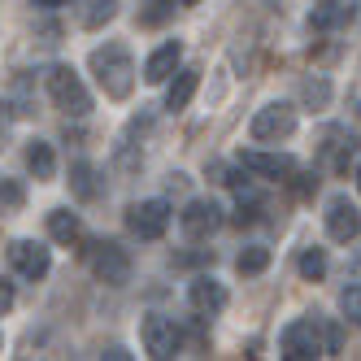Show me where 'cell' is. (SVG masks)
Wrapping results in <instances>:
<instances>
[{
    "label": "cell",
    "mask_w": 361,
    "mask_h": 361,
    "mask_svg": "<svg viewBox=\"0 0 361 361\" xmlns=\"http://www.w3.org/2000/svg\"><path fill=\"white\" fill-rule=\"evenodd\" d=\"M9 309H13V283L0 279V314H9Z\"/></svg>",
    "instance_id": "obj_27"
},
{
    "label": "cell",
    "mask_w": 361,
    "mask_h": 361,
    "mask_svg": "<svg viewBox=\"0 0 361 361\" xmlns=\"http://www.w3.org/2000/svg\"><path fill=\"white\" fill-rule=\"evenodd\" d=\"M27 166L35 178H53L57 174V157H53V144H44V140H31L27 144Z\"/></svg>",
    "instance_id": "obj_18"
},
{
    "label": "cell",
    "mask_w": 361,
    "mask_h": 361,
    "mask_svg": "<svg viewBox=\"0 0 361 361\" xmlns=\"http://www.w3.org/2000/svg\"><path fill=\"white\" fill-rule=\"evenodd\" d=\"M48 96H53L57 109H66V114H74V118H83V114L92 109V96H87L83 79H79L70 66H53V70H48Z\"/></svg>",
    "instance_id": "obj_2"
},
{
    "label": "cell",
    "mask_w": 361,
    "mask_h": 361,
    "mask_svg": "<svg viewBox=\"0 0 361 361\" xmlns=\"http://www.w3.org/2000/svg\"><path fill=\"white\" fill-rule=\"evenodd\" d=\"M92 74H96V83L105 87V96H114V100L131 96V87H135V61H131V53H126V44L96 48V53H92Z\"/></svg>",
    "instance_id": "obj_1"
},
{
    "label": "cell",
    "mask_w": 361,
    "mask_h": 361,
    "mask_svg": "<svg viewBox=\"0 0 361 361\" xmlns=\"http://www.w3.org/2000/svg\"><path fill=\"white\" fill-rule=\"evenodd\" d=\"M326 235L340 240V244H348V240L361 235V214H357V204L348 196H335L326 204Z\"/></svg>",
    "instance_id": "obj_9"
},
{
    "label": "cell",
    "mask_w": 361,
    "mask_h": 361,
    "mask_svg": "<svg viewBox=\"0 0 361 361\" xmlns=\"http://www.w3.org/2000/svg\"><path fill=\"white\" fill-rule=\"evenodd\" d=\"M266 266H270V248H266V244H248V248L235 257V270H240V274H262Z\"/></svg>",
    "instance_id": "obj_20"
},
{
    "label": "cell",
    "mask_w": 361,
    "mask_h": 361,
    "mask_svg": "<svg viewBox=\"0 0 361 361\" xmlns=\"http://www.w3.org/2000/svg\"><path fill=\"white\" fill-rule=\"evenodd\" d=\"M27 204V192H22V183H13V178H0V214H13Z\"/></svg>",
    "instance_id": "obj_22"
},
{
    "label": "cell",
    "mask_w": 361,
    "mask_h": 361,
    "mask_svg": "<svg viewBox=\"0 0 361 361\" xmlns=\"http://www.w3.org/2000/svg\"><path fill=\"white\" fill-rule=\"evenodd\" d=\"M178 61H183V44L170 39V44H161L157 53H152V57L144 61V79H148V83H166L170 74L178 70Z\"/></svg>",
    "instance_id": "obj_14"
},
{
    "label": "cell",
    "mask_w": 361,
    "mask_h": 361,
    "mask_svg": "<svg viewBox=\"0 0 361 361\" xmlns=\"http://www.w3.org/2000/svg\"><path fill=\"white\" fill-rule=\"evenodd\" d=\"M357 188H361V170H357Z\"/></svg>",
    "instance_id": "obj_31"
},
{
    "label": "cell",
    "mask_w": 361,
    "mask_h": 361,
    "mask_svg": "<svg viewBox=\"0 0 361 361\" xmlns=\"http://www.w3.org/2000/svg\"><path fill=\"white\" fill-rule=\"evenodd\" d=\"M178 226H183L188 240H209L214 231L222 226V209L214 200H192L183 214H178Z\"/></svg>",
    "instance_id": "obj_7"
},
{
    "label": "cell",
    "mask_w": 361,
    "mask_h": 361,
    "mask_svg": "<svg viewBox=\"0 0 361 361\" xmlns=\"http://www.w3.org/2000/svg\"><path fill=\"white\" fill-rule=\"evenodd\" d=\"M296 270H300V279H309V283L326 279V252H322V248H300Z\"/></svg>",
    "instance_id": "obj_19"
},
{
    "label": "cell",
    "mask_w": 361,
    "mask_h": 361,
    "mask_svg": "<svg viewBox=\"0 0 361 361\" xmlns=\"http://www.w3.org/2000/svg\"><path fill=\"white\" fill-rule=\"evenodd\" d=\"M322 353V326L314 318H296L283 331V357H318Z\"/></svg>",
    "instance_id": "obj_8"
},
{
    "label": "cell",
    "mask_w": 361,
    "mask_h": 361,
    "mask_svg": "<svg viewBox=\"0 0 361 361\" xmlns=\"http://www.w3.org/2000/svg\"><path fill=\"white\" fill-rule=\"evenodd\" d=\"M196 87H200V70H178L174 83H170V92H166V109H170V114H183V109L192 105Z\"/></svg>",
    "instance_id": "obj_15"
},
{
    "label": "cell",
    "mask_w": 361,
    "mask_h": 361,
    "mask_svg": "<svg viewBox=\"0 0 361 361\" xmlns=\"http://www.w3.org/2000/svg\"><path fill=\"white\" fill-rule=\"evenodd\" d=\"M188 305L196 309V314L214 318V314H222V309H226V288H222L218 279L200 274V279H192V283H188Z\"/></svg>",
    "instance_id": "obj_11"
},
{
    "label": "cell",
    "mask_w": 361,
    "mask_h": 361,
    "mask_svg": "<svg viewBox=\"0 0 361 361\" xmlns=\"http://www.w3.org/2000/svg\"><path fill=\"white\" fill-rule=\"evenodd\" d=\"M296 131V109L292 105H266V109H257V118H252V126H248V135L257 140V144H279V140H288Z\"/></svg>",
    "instance_id": "obj_3"
},
{
    "label": "cell",
    "mask_w": 361,
    "mask_h": 361,
    "mask_svg": "<svg viewBox=\"0 0 361 361\" xmlns=\"http://www.w3.org/2000/svg\"><path fill=\"white\" fill-rule=\"evenodd\" d=\"M144 348H148V357L166 361V357H174L183 348V331L174 326V318L152 314V318H144Z\"/></svg>",
    "instance_id": "obj_6"
},
{
    "label": "cell",
    "mask_w": 361,
    "mask_h": 361,
    "mask_svg": "<svg viewBox=\"0 0 361 361\" xmlns=\"http://www.w3.org/2000/svg\"><path fill=\"white\" fill-rule=\"evenodd\" d=\"M48 235H53L57 244H74V240L83 235L79 214H70V209H53V214H48Z\"/></svg>",
    "instance_id": "obj_16"
},
{
    "label": "cell",
    "mask_w": 361,
    "mask_h": 361,
    "mask_svg": "<svg viewBox=\"0 0 361 361\" xmlns=\"http://www.w3.org/2000/svg\"><path fill=\"white\" fill-rule=\"evenodd\" d=\"M9 262H13V270L22 279H44L48 266H53V257H48V248L35 244V240H13L9 244Z\"/></svg>",
    "instance_id": "obj_10"
},
{
    "label": "cell",
    "mask_w": 361,
    "mask_h": 361,
    "mask_svg": "<svg viewBox=\"0 0 361 361\" xmlns=\"http://www.w3.org/2000/svg\"><path fill=\"white\" fill-rule=\"evenodd\" d=\"M353 13H357L353 0H318L314 13H309V27L314 31H340L353 22Z\"/></svg>",
    "instance_id": "obj_12"
},
{
    "label": "cell",
    "mask_w": 361,
    "mask_h": 361,
    "mask_svg": "<svg viewBox=\"0 0 361 361\" xmlns=\"http://www.w3.org/2000/svg\"><path fill=\"white\" fill-rule=\"evenodd\" d=\"M92 274L100 279V283H109V288H122L126 279H131V257H126V248H118L114 240H100V244H92Z\"/></svg>",
    "instance_id": "obj_4"
},
{
    "label": "cell",
    "mask_w": 361,
    "mask_h": 361,
    "mask_svg": "<svg viewBox=\"0 0 361 361\" xmlns=\"http://www.w3.org/2000/svg\"><path fill=\"white\" fill-rule=\"evenodd\" d=\"M340 348H344V326H340V322H331L326 335H322V353H340Z\"/></svg>",
    "instance_id": "obj_26"
},
{
    "label": "cell",
    "mask_w": 361,
    "mask_h": 361,
    "mask_svg": "<svg viewBox=\"0 0 361 361\" xmlns=\"http://www.w3.org/2000/svg\"><path fill=\"white\" fill-rule=\"evenodd\" d=\"M70 192L79 196V200H96V196H100L96 166H92V161H74V166H70Z\"/></svg>",
    "instance_id": "obj_17"
},
{
    "label": "cell",
    "mask_w": 361,
    "mask_h": 361,
    "mask_svg": "<svg viewBox=\"0 0 361 361\" xmlns=\"http://www.w3.org/2000/svg\"><path fill=\"white\" fill-rule=\"evenodd\" d=\"M170 13H174V0H144L140 5V27H161Z\"/></svg>",
    "instance_id": "obj_21"
},
{
    "label": "cell",
    "mask_w": 361,
    "mask_h": 361,
    "mask_svg": "<svg viewBox=\"0 0 361 361\" xmlns=\"http://www.w3.org/2000/svg\"><path fill=\"white\" fill-rule=\"evenodd\" d=\"M126 226H131V235L140 240H161L166 226H170V204L166 200H140L126 209Z\"/></svg>",
    "instance_id": "obj_5"
},
{
    "label": "cell",
    "mask_w": 361,
    "mask_h": 361,
    "mask_svg": "<svg viewBox=\"0 0 361 361\" xmlns=\"http://www.w3.org/2000/svg\"><path fill=\"white\" fill-rule=\"evenodd\" d=\"M244 170L266 174V178H292L296 174V161L283 157V152H257V148H248L244 152Z\"/></svg>",
    "instance_id": "obj_13"
},
{
    "label": "cell",
    "mask_w": 361,
    "mask_h": 361,
    "mask_svg": "<svg viewBox=\"0 0 361 361\" xmlns=\"http://www.w3.org/2000/svg\"><path fill=\"white\" fill-rule=\"evenodd\" d=\"M0 109H5V105H0ZM5 131H9V122H5V114H0V140H5Z\"/></svg>",
    "instance_id": "obj_29"
},
{
    "label": "cell",
    "mask_w": 361,
    "mask_h": 361,
    "mask_svg": "<svg viewBox=\"0 0 361 361\" xmlns=\"http://www.w3.org/2000/svg\"><path fill=\"white\" fill-rule=\"evenodd\" d=\"M326 96H331L326 79H309L305 83V100H309V105H326Z\"/></svg>",
    "instance_id": "obj_25"
},
{
    "label": "cell",
    "mask_w": 361,
    "mask_h": 361,
    "mask_svg": "<svg viewBox=\"0 0 361 361\" xmlns=\"http://www.w3.org/2000/svg\"><path fill=\"white\" fill-rule=\"evenodd\" d=\"M35 5H44V9H57V5H66V0H35Z\"/></svg>",
    "instance_id": "obj_28"
},
{
    "label": "cell",
    "mask_w": 361,
    "mask_h": 361,
    "mask_svg": "<svg viewBox=\"0 0 361 361\" xmlns=\"http://www.w3.org/2000/svg\"><path fill=\"white\" fill-rule=\"evenodd\" d=\"M340 309H344V318L361 326V283H348V288L340 292Z\"/></svg>",
    "instance_id": "obj_23"
},
{
    "label": "cell",
    "mask_w": 361,
    "mask_h": 361,
    "mask_svg": "<svg viewBox=\"0 0 361 361\" xmlns=\"http://www.w3.org/2000/svg\"><path fill=\"white\" fill-rule=\"evenodd\" d=\"M178 5H196V0H178Z\"/></svg>",
    "instance_id": "obj_30"
},
{
    "label": "cell",
    "mask_w": 361,
    "mask_h": 361,
    "mask_svg": "<svg viewBox=\"0 0 361 361\" xmlns=\"http://www.w3.org/2000/svg\"><path fill=\"white\" fill-rule=\"evenodd\" d=\"M118 13V0H92V9H87V18H83V27H100V22H109Z\"/></svg>",
    "instance_id": "obj_24"
}]
</instances>
